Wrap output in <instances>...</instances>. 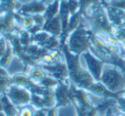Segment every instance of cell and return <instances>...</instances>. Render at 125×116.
<instances>
[{
    "label": "cell",
    "instance_id": "1",
    "mask_svg": "<svg viewBox=\"0 0 125 116\" xmlns=\"http://www.w3.org/2000/svg\"><path fill=\"white\" fill-rule=\"evenodd\" d=\"M64 55L66 63L69 71V80L79 89L89 90V88L96 82L93 76L86 68L81 65L80 56L73 54L68 49L66 44L61 48Z\"/></svg>",
    "mask_w": 125,
    "mask_h": 116
},
{
    "label": "cell",
    "instance_id": "2",
    "mask_svg": "<svg viewBox=\"0 0 125 116\" xmlns=\"http://www.w3.org/2000/svg\"><path fill=\"white\" fill-rule=\"evenodd\" d=\"M83 17L87 29L94 34L101 33L114 34L115 33V27L111 23L101 2L91 5L83 15Z\"/></svg>",
    "mask_w": 125,
    "mask_h": 116
},
{
    "label": "cell",
    "instance_id": "3",
    "mask_svg": "<svg viewBox=\"0 0 125 116\" xmlns=\"http://www.w3.org/2000/svg\"><path fill=\"white\" fill-rule=\"evenodd\" d=\"M100 82L114 94L125 91V74L123 70L116 65L110 63L104 64Z\"/></svg>",
    "mask_w": 125,
    "mask_h": 116
},
{
    "label": "cell",
    "instance_id": "4",
    "mask_svg": "<svg viewBox=\"0 0 125 116\" xmlns=\"http://www.w3.org/2000/svg\"><path fill=\"white\" fill-rule=\"evenodd\" d=\"M66 45L72 53L78 56L89 50L90 47L92 46V43L89 38V30L85 26L83 17L78 27L68 36Z\"/></svg>",
    "mask_w": 125,
    "mask_h": 116
},
{
    "label": "cell",
    "instance_id": "5",
    "mask_svg": "<svg viewBox=\"0 0 125 116\" xmlns=\"http://www.w3.org/2000/svg\"><path fill=\"white\" fill-rule=\"evenodd\" d=\"M6 95L10 102L17 108L28 105L31 103V93L27 89L19 85H11L7 90Z\"/></svg>",
    "mask_w": 125,
    "mask_h": 116
},
{
    "label": "cell",
    "instance_id": "6",
    "mask_svg": "<svg viewBox=\"0 0 125 116\" xmlns=\"http://www.w3.org/2000/svg\"><path fill=\"white\" fill-rule=\"evenodd\" d=\"M81 56L83 57L86 62V66H87L86 69L90 73V74L92 75L96 82L100 81V77H101L102 70H103L105 62L98 57H96L90 50L84 52Z\"/></svg>",
    "mask_w": 125,
    "mask_h": 116
},
{
    "label": "cell",
    "instance_id": "7",
    "mask_svg": "<svg viewBox=\"0 0 125 116\" xmlns=\"http://www.w3.org/2000/svg\"><path fill=\"white\" fill-rule=\"evenodd\" d=\"M40 65L50 76L53 77L59 82H66L69 79V71L66 62L60 61L54 65Z\"/></svg>",
    "mask_w": 125,
    "mask_h": 116
},
{
    "label": "cell",
    "instance_id": "8",
    "mask_svg": "<svg viewBox=\"0 0 125 116\" xmlns=\"http://www.w3.org/2000/svg\"><path fill=\"white\" fill-rule=\"evenodd\" d=\"M46 8L47 5L45 4L44 1L32 0L29 3L21 4L15 12L22 15H43L46 10Z\"/></svg>",
    "mask_w": 125,
    "mask_h": 116
},
{
    "label": "cell",
    "instance_id": "9",
    "mask_svg": "<svg viewBox=\"0 0 125 116\" xmlns=\"http://www.w3.org/2000/svg\"><path fill=\"white\" fill-rule=\"evenodd\" d=\"M101 3L105 9V11L108 15V18L110 20L111 23L113 25L115 28L120 27L121 25L125 22V10L121 9L116 8V7L111 6L108 2H105V0H101Z\"/></svg>",
    "mask_w": 125,
    "mask_h": 116
},
{
    "label": "cell",
    "instance_id": "10",
    "mask_svg": "<svg viewBox=\"0 0 125 116\" xmlns=\"http://www.w3.org/2000/svg\"><path fill=\"white\" fill-rule=\"evenodd\" d=\"M15 20V11L9 12L0 15V35L4 36L14 33L16 27Z\"/></svg>",
    "mask_w": 125,
    "mask_h": 116
},
{
    "label": "cell",
    "instance_id": "11",
    "mask_svg": "<svg viewBox=\"0 0 125 116\" xmlns=\"http://www.w3.org/2000/svg\"><path fill=\"white\" fill-rule=\"evenodd\" d=\"M11 85H19V86L24 87L26 89H27L29 91H32V90L36 89L39 86L38 84H37L36 82H34L26 73H17L15 74L12 75L11 78Z\"/></svg>",
    "mask_w": 125,
    "mask_h": 116
},
{
    "label": "cell",
    "instance_id": "12",
    "mask_svg": "<svg viewBox=\"0 0 125 116\" xmlns=\"http://www.w3.org/2000/svg\"><path fill=\"white\" fill-rule=\"evenodd\" d=\"M42 31H45L53 36H56L60 38L62 33V26H61V21L60 15H57L53 19L45 22Z\"/></svg>",
    "mask_w": 125,
    "mask_h": 116
},
{
    "label": "cell",
    "instance_id": "13",
    "mask_svg": "<svg viewBox=\"0 0 125 116\" xmlns=\"http://www.w3.org/2000/svg\"><path fill=\"white\" fill-rule=\"evenodd\" d=\"M25 51L32 58L33 61H36L37 63L39 64L42 57H43L49 50H47L46 49L43 48V47L39 46V45H37V44L31 43L29 46L26 47L25 49Z\"/></svg>",
    "mask_w": 125,
    "mask_h": 116
},
{
    "label": "cell",
    "instance_id": "14",
    "mask_svg": "<svg viewBox=\"0 0 125 116\" xmlns=\"http://www.w3.org/2000/svg\"><path fill=\"white\" fill-rule=\"evenodd\" d=\"M3 37H4L5 39L10 42V44L11 45L12 48H13L14 55H15V57H17V56L21 53V52L25 51V49H24L23 45L21 43L20 37H19L18 33H8V34L4 35Z\"/></svg>",
    "mask_w": 125,
    "mask_h": 116
},
{
    "label": "cell",
    "instance_id": "15",
    "mask_svg": "<svg viewBox=\"0 0 125 116\" xmlns=\"http://www.w3.org/2000/svg\"><path fill=\"white\" fill-rule=\"evenodd\" d=\"M0 101H1L3 109L6 116H19L20 112L16 106L13 104L7 96L6 93L0 96Z\"/></svg>",
    "mask_w": 125,
    "mask_h": 116
},
{
    "label": "cell",
    "instance_id": "16",
    "mask_svg": "<svg viewBox=\"0 0 125 116\" xmlns=\"http://www.w3.org/2000/svg\"><path fill=\"white\" fill-rule=\"evenodd\" d=\"M60 7H61V1L60 0H53L52 3L47 5L46 10L43 14L45 22H48L54 17H55L57 15H59Z\"/></svg>",
    "mask_w": 125,
    "mask_h": 116
},
{
    "label": "cell",
    "instance_id": "17",
    "mask_svg": "<svg viewBox=\"0 0 125 116\" xmlns=\"http://www.w3.org/2000/svg\"><path fill=\"white\" fill-rule=\"evenodd\" d=\"M15 20L17 25L25 30L30 29L34 25L32 15H22L15 11Z\"/></svg>",
    "mask_w": 125,
    "mask_h": 116
},
{
    "label": "cell",
    "instance_id": "18",
    "mask_svg": "<svg viewBox=\"0 0 125 116\" xmlns=\"http://www.w3.org/2000/svg\"><path fill=\"white\" fill-rule=\"evenodd\" d=\"M28 74V76L34 82H36L37 84H38V82H40L43 78L49 75L43 69V68L41 67V65H38V66L32 67L30 68L29 71L26 73Z\"/></svg>",
    "mask_w": 125,
    "mask_h": 116
},
{
    "label": "cell",
    "instance_id": "19",
    "mask_svg": "<svg viewBox=\"0 0 125 116\" xmlns=\"http://www.w3.org/2000/svg\"><path fill=\"white\" fill-rule=\"evenodd\" d=\"M14 56L15 55H14L13 48H12L10 42L6 40V50H5L4 53L3 54V56L0 58V66L6 69L10 66Z\"/></svg>",
    "mask_w": 125,
    "mask_h": 116
},
{
    "label": "cell",
    "instance_id": "20",
    "mask_svg": "<svg viewBox=\"0 0 125 116\" xmlns=\"http://www.w3.org/2000/svg\"><path fill=\"white\" fill-rule=\"evenodd\" d=\"M19 7L17 0H0V15L15 11Z\"/></svg>",
    "mask_w": 125,
    "mask_h": 116
},
{
    "label": "cell",
    "instance_id": "21",
    "mask_svg": "<svg viewBox=\"0 0 125 116\" xmlns=\"http://www.w3.org/2000/svg\"><path fill=\"white\" fill-rule=\"evenodd\" d=\"M82 20H83V15L81 14L80 11L77 12L74 15H71L70 20H69V23H68V27H67L68 36H69L74 30H76L78 27V26L80 25Z\"/></svg>",
    "mask_w": 125,
    "mask_h": 116
},
{
    "label": "cell",
    "instance_id": "22",
    "mask_svg": "<svg viewBox=\"0 0 125 116\" xmlns=\"http://www.w3.org/2000/svg\"><path fill=\"white\" fill-rule=\"evenodd\" d=\"M51 36L49 33L45 31H40L34 35H31V43H35L38 45H41L43 44Z\"/></svg>",
    "mask_w": 125,
    "mask_h": 116
},
{
    "label": "cell",
    "instance_id": "23",
    "mask_svg": "<svg viewBox=\"0 0 125 116\" xmlns=\"http://www.w3.org/2000/svg\"><path fill=\"white\" fill-rule=\"evenodd\" d=\"M19 37H20V40L21 45H23L24 49L28 47L31 44V35L27 30L25 29H21L18 33Z\"/></svg>",
    "mask_w": 125,
    "mask_h": 116
},
{
    "label": "cell",
    "instance_id": "24",
    "mask_svg": "<svg viewBox=\"0 0 125 116\" xmlns=\"http://www.w3.org/2000/svg\"><path fill=\"white\" fill-rule=\"evenodd\" d=\"M59 84V81L54 79L53 77L47 75L45 78H43L40 82H38V85L43 87H45L47 89H54Z\"/></svg>",
    "mask_w": 125,
    "mask_h": 116
},
{
    "label": "cell",
    "instance_id": "25",
    "mask_svg": "<svg viewBox=\"0 0 125 116\" xmlns=\"http://www.w3.org/2000/svg\"><path fill=\"white\" fill-rule=\"evenodd\" d=\"M101 2V0H79V3H80V10L79 11L81 12L82 15H83L86 12V10L93 4H95V3H100Z\"/></svg>",
    "mask_w": 125,
    "mask_h": 116
},
{
    "label": "cell",
    "instance_id": "26",
    "mask_svg": "<svg viewBox=\"0 0 125 116\" xmlns=\"http://www.w3.org/2000/svg\"><path fill=\"white\" fill-rule=\"evenodd\" d=\"M18 109L19 112H20L19 116H33L35 111V108L31 104L19 107Z\"/></svg>",
    "mask_w": 125,
    "mask_h": 116
},
{
    "label": "cell",
    "instance_id": "27",
    "mask_svg": "<svg viewBox=\"0 0 125 116\" xmlns=\"http://www.w3.org/2000/svg\"><path fill=\"white\" fill-rule=\"evenodd\" d=\"M66 3H67L69 11L72 15H74L75 13L79 11L80 10V3L79 0H66Z\"/></svg>",
    "mask_w": 125,
    "mask_h": 116
},
{
    "label": "cell",
    "instance_id": "28",
    "mask_svg": "<svg viewBox=\"0 0 125 116\" xmlns=\"http://www.w3.org/2000/svg\"><path fill=\"white\" fill-rule=\"evenodd\" d=\"M33 21H34V24L38 27L43 28V25L45 23V19L43 15H32Z\"/></svg>",
    "mask_w": 125,
    "mask_h": 116
},
{
    "label": "cell",
    "instance_id": "29",
    "mask_svg": "<svg viewBox=\"0 0 125 116\" xmlns=\"http://www.w3.org/2000/svg\"><path fill=\"white\" fill-rule=\"evenodd\" d=\"M108 3L111 6L125 10V0H110Z\"/></svg>",
    "mask_w": 125,
    "mask_h": 116
},
{
    "label": "cell",
    "instance_id": "30",
    "mask_svg": "<svg viewBox=\"0 0 125 116\" xmlns=\"http://www.w3.org/2000/svg\"><path fill=\"white\" fill-rule=\"evenodd\" d=\"M33 116H47V109H35Z\"/></svg>",
    "mask_w": 125,
    "mask_h": 116
},
{
    "label": "cell",
    "instance_id": "31",
    "mask_svg": "<svg viewBox=\"0 0 125 116\" xmlns=\"http://www.w3.org/2000/svg\"><path fill=\"white\" fill-rule=\"evenodd\" d=\"M56 112H57V108L54 107L47 109V116H56Z\"/></svg>",
    "mask_w": 125,
    "mask_h": 116
},
{
    "label": "cell",
    "instance_id": "32",
    "mask_svg": "<svg viewBox=\"0 0 125 116\" xmlns=\"http://www.w3.org/2000/svg\"><path fill=\"white\" fill-rule=\"evenodd\" d=\"M10 75L8 73V72L6 71L5 68H3V67L0 66V77H10Z\"/></svg>",
    "mask_w": 125,
    "mask_h": 116
},
{
    "label": "cell",
    "instance_id": "33",
    "mask_svg": "<svg viewBox=\"0 0 125 116\" xmlns=\"http://www.w3.org/2000/svg\"><path fill=\"white\" fill-rule=\"evenodd\" d=\"M118 103H119V104H120L122 109L125 112V98H119Z\"/></svg>",
    "mask_w": 125,
    "mask_h": 116
},
{
    "label": "cell",
    "instance_id": "34",
    "mask_svg": "<svg viewBox=\"0 0 125 116\" xmlns=\"http://www.w3.org/2000/svg\"><path fill=\"white\" fill-rule=\"evenodd\" d=\"M0 116H6L3 112V106H2V103H1V101H0Z\"/></svg>",
    "mask_w": 125,
    "mask_h": 116
},
{
    "label": "cell",
    "instance_id": "35",
    "mask_svg": "<svg viewBox=\"0 0 125 116\" xmlns=\"http://www.w3.org/2000/svg\"><path fill=\"white\" fill-rule=\"evenodd\" d=\"M124 59H125V58H124ZM123 72H124V74H125V61H124V67H123Z\"/></svg>",
    "mask_w": 125,
    "mask_h": 116
},
{
    "label": "cell",
    "instance_id": "36",
    "mask_svg": "<svg viewBox=\"0 0 125 116\" xmlns=\"http://www.w3.org/2000/svg\"><path fill=\"white\" fill-rule=\"evenodd\" d=\"M114 116H125L124 114H117L116 115H114Z\"/></svg>",
    "mask_w": 125,
    "mask_h": 116
},
{
    "label": "cell",
    "instance_id": "37",
    "mask_svg": "<svg viewBox=\"0 0 125 116\" xmlns=\"http://www.w3.org/2000/svg\"><path fill=\"white\" fill-rule=\"evenodd\" d=\"M39 1H44V2H46V0H39Z\"/></svg>",
    "mask_w": 125,
    "mask_h": 116
},
{
    "label": "cell",
    "instance_id": "38",
    "mask_svg": "<svg viewBox=\"0 0 125 116\" xmlns=\"http://www.w3.org/2000/svg\"><path fill=\"white\" fill-rule=\"evenodd\" d=\"M60 1H64V0H60Z\"/></svg>",
    "mask_w": 125,
    "mask_h": 116
}]
</instances>
